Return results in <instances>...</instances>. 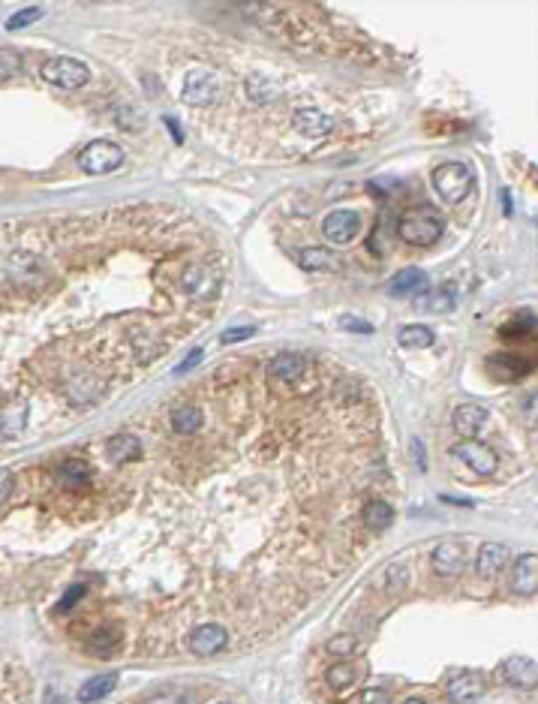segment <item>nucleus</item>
Listing matches in <instances>:
<instances>
[{
    "label": "nucleus",
    "instance_id": "obj_18",
    "mask_svg": "<svg viewBox=\"0 0 538 704\" xmlns=\"http://www.w3.org/2000/svg\"><path fill=\"white\" fill-rule=\"evenodd\" d=\"M487 368L496 380L512 382V380H521L530 373V359H524V355H517V352H499L494 359H487Z\"/></svg>",
    "mask_w": 538,
    "mask_h": 704
},
{
    "label": "nucleus",
    "instance_id": "obj_20",
    "mask_svg": "<svg viewBox=\"0 0 538 704\" xmlns=\"http://www.w3.org/2000/svg\"><path fill=\"white\" fill-rule=\"evenodd\" d=\"M428 293V275L421 268H403L389 280V295L403 298V295H421Z\"/></svg>",
    "mask_w": 538,
    "mask_h": 704
},
{
    "label": "nucleus",
    "instance_id": "obj_29",
    "mask_svg": "<svg viewBox=\"0 0 538 704\" xmlns=\"http://www.w3.org/2000/svg\"><path fill=\"white\" fill-rule=\"evenodd\" d=\"M202 410H196V407H181V410H175L172 412V428L178 430V434H184V437H190V434H196V430L202 428Z\"/></svg>",
    "mask_w": 538,
    "mask_h": 704
},
{
    "label": "nucleus",
    "instance_id": "obj_45",
    "mask_svg": "<svg viewBox=\"0 0 538 704\" xmlns=\"http://www.w3.org/2000/svg\"><path fill=\"white\" fill-rule=\"evenodd\" d=\"M166 124H168V130H172L175 142H181V130H178V121H175V118H166Z\"/></svg>",
    "mask_w": 538,
    "mask_h": 704
},
{
    "label": "nucleus",
    "instance_id": "obj_9",
    "mask_svg": "<svg viewBox=\"0 0 538 704\" xmlns=\"http://www.w3.org/2000/svg\"><path fill=\"white\" fill-rule=\"evenodd\" d=\"M508 584H512V593H517V596H535L538 593V557L533 551L521 554V557L512 563Z\"/></svg>",
    "mask_w": 538,
    "mask_h": 704
},
{
    "label": "nucleus",
    "instance_id": "obj_41",
    "mask_svg": "<svg viewBox=\"0 0 538 704\" xmlns=\"http://www.w3.org/2000/svg\"><path fill=\"white\" fill-rule=\"evenodd\" d=\"M202 362V350H193L190 355H187V359L181 362V364H178V368H175V373H187V371H193L196 368V364H199Z\"/></svg>",
    "mask_w": 538,
    "mask_h": 704
},
{
    "label": "nucleus",
    "instance_id": "obj_4",
    "mask_svg": "<svg viewBox=\"0 0 538 704\" xmlns=\"http://www.w3.org/2000/svg\"><path fill=\"white\" fill-rule=\"evenodd\" d=\"M40 76H43V82L54 84V88L79 91L91 82V70L75 58H49L40 67Z\"/></svg>",
    "mask_w": 538,
    "mask_h": 704
},
{
    "label": "nucleus",
    "instance_id": "obj_21",
    "mask_svg": "<svg viewBox=\"0 0 538 704\" xmlns=\"http://www.w3.org/2000/svg\"><path fill=\"white\" fill-rule=\"evenodd\" d=\"M457 304V295L451 286H437L428 295L415 298V311L418 313H451Z\"/></svg>",
    "mask_w": 538,
    "mask_h": 704
},
{
    "label": "nucleus",
    "instance_id": "obj_30",
    "mask_svg": "<svg viewBox=\"0 0 538 704\" xmlns=\"http://www.w3.org/2000/svg\"><path fill=\"white\" fill-rule=\"evenodd\" d=\"M24 421H27V407H24V403H13V407H6L4 416H0V434H4V437L22 434Z\"/></svg>",
    "mask_w": 538,
    "mask_h": 704
},
{
    "label": "nucleus",
    "instance_id": "obj_31",
    "mask_svg": "<svg viewBox=\"0 0 538 704\" xmlns=\"http://www.w3.org/2000/svg\"><path fill=\"white\" fill-rule=\"evenodd\" d=\"M358 678H361V669H358L355 662H337V665H331V669H328V674H325V680L331 683L334 690L352 687Z\"/></svg>",
    "mask_w": 538,
    "mask_h": 704
},
{
    "label": "nucleus",
    "instance_id": "obj_13",
    "mask_svg": "<svg viewBox=\"0 0 538 704\" xmlns=\"http://www.w3.org/2000/svg\"><path fill=\"white\" fill-rule=\"evenodd\" d=\"M292 127L307 139H322L334 130V118L325 115L322 109L307 106V109H298L295 115H292Z\"/></svg>",
    "mask_w": 538,
    "mask_h": 704
},
{
    "label": "nucleus",
    "instance_id": "obj_42",
    "mask_svg": "<svg viewBox=\"0 0 538 704\" xmlns=\"http://www.w3.org/2000/svg\"><path fill=\"white\" fill-rule=\"evenodd\" d=\"M524 332H533V316H526V323H514V325H505V328H503V337H512V334H524Z\"/></svg>",
    "mask_w": 538,
    "mask_h": 704
},
{
    "label": "nucleus",
    "instance_id": "obj_37",
    "mask_svg": "<svg viewBox=\"0 0 538 704\" xmlns=\"http://www.w3.org/2000/svg\"><path fill=\"white\" fill-rule=\"evenodd\" d=\"M352 704H391V696H389L385 690L370 687V690H361V692H358V699H355Z\"/></svg>",
    "mask_w": 538,
    "mask_h": 704
},
{
    "label": "nucleus",
    "instance_id": "obj_6",
    "mask_svg": "<svg viewBox=\"0 0 538 704\" xmlns=\"http://www.w3.org/2000/svg\"><path fill=\"white\" fill-rule=\"evenodd\" d=\"M451 455H455L457 461H464L466 467H472L481 476L496 473V467H499L496 452L487 443H481V439H464V443L451 446Z\"/></svg>",
    "mask_w": 538,
    "mask_h": 704
},
{
    "label": "nucleus",
    "instance_id": "obj_8",
    "mask_svg": "<svg viewBox=\"0 0 538 704\" xmlns=\"http://www.w3.org/2000/svg\"><path fill=\"white\" fill-rule=\"evenodd\" d=\"M322 235L331 244H349L361 235V217L358 211H349V208H340L331 211L328 217L322 220Z\"/></svg>",
    "mask_w": 538,
    "mask_h": 704
},
{
    "label": "nucleus",
    "instance_id": "obj_22",
    "mask_svg": "<svg viewBox=\"0 0 538 704\" xmlns=\"http://www.w3.org/2000/svg\"><path fill=\"white\" fill-rule=\"evenodd\" d=\"M298 265L307 271H343V259L325 247H307L298 253Z\"/></svg>",
    "mask_w": 538,
    "mask_h": 704
},
{
    "label": "nucleus",
    "instance_id": "obj_44",
    "mask_svg": "<svg viewBox=\"0 0 538 704\" xmlns=\"http://www.w3.org/2000/svg\"><path fill=\"white\" fill-rule=\"evenodd\" d=\"M45 704H67V699L58 696L54 690H49V696H45Z\"/></svg>",
    "mask_w": 538,
    "mask_h": 704
},
{
    "label": "nucleus",
    "instance_id": "obj_12",
    "mask_svg": "<svg viewBox=\"0 0 538 704\" xmlns=\"http://www.w3.org/2000/svg\"><path fill=\"white\" fill-rule=\"evenodd\" d=\"M430 566L442 578H457L466 566V551L460 542H439L430 554Z\"/></svg>",
    "mask_w": 538,
    "mask_h": 704
},
{
    "label": "nucleus",
    "instance_id": "obj_5",
    "mask_svg": "<svg viewBox=\"0 0 538 704\" xmlns=\"http://www.w3.org/2000/svg\"><path fill=\"white\" fill-rule=\"evenodd\" d=\"M265 373H268L271 389H277V391L295 389V382L307 373V359L298 352H280L268 362Z\"/></svg>",
    "mask_w": 538,
    "mask_h": 704
},
{
    "label": "nucleus",
    "instance_id": "obj_47",
    "mask_svg": "<svg viewBox=\"0 0 538 704\" xmlns=\"http://www.w3.org/2000/svg\"><path fill=\"white\" fill-rule=\"evenodd\" d=\"M403 704H428V701H421V699H406Z\"/></svg>",
    "mask_w": 538,
    "mask_h": 704
},
{
    "label": "nucleus",
    "instance_id": "obj_19",
    "mask_svg": "<svg viewBox=\"0 0 538 704\" xmlns=\"http://www.w3.org/2000/svg\"><path fill=\"white\" fill-rule=\"evenodd\" d=\"M54 482L67 487V491H82V487L91 485V464L79 461V458H70V461L54 467Z\"/></svg>",
    "mask_w": 538,
    "mask_h": 704
},
{
    "label": "nucleus",
    "instance_id": "obj_40",
    "mask_svg": "<svg viewBox=\"0 0 538 704\" xmlns=\"http://www.w3.org/2000/svg\"><path fill=\"white\" fill-rule=\"evenodd\" d=\"M13 487H15L13 473H9V469H0V506L6 503V497L13 494Z\"/></svg>",
    "mask_w": 538,
    "mask_h": 704
},
{
    "label": "nucleus",
    "instance_id": "obj_35",
    "mask_svg": "<svg viewBox=\"0 0 538 704\" xmlns=\"http://www.w3.org/2000/svg\"><path fill=\"white\" fill-rule=\"evenodd\" d=\"M328 651H331L334 656H352L358 651V641H355V635H340V638H331V641H328Z\"/></svg>",
    "mask_w": 538,
    "mask_h": 704
},
{
    "label": "nucleus",
    "instance_id": "obj_48",
    "mask_svg": "<svg viewBox=\"0 0 538 704\" xmlns=\"http://www.w3.org/2000/svg\"><path fill=\"white\" fill-rule=\"evenodd\" d=\"M223 704H232V701H223Z\"/></svg>",
    "mask_w": 538,
    "mask_h": 704
},
{
    "label": "nucleus",
    "instance_id": "obj_3",
    "mask_svg": "<svg viewBox=\"0 0 538 704\" xmlns=\"http://www.w3.org/2000/svg\"><path fill=\"white\" fill-rule=\"evenodd\" d=\"M124 163V148L109 142V139H93L79 154V169L84 175H109Z\"/></svg>",
    "mask_w": 538,
    "mask_h": 704
},
{
    "label": "nucleus",
    "instance_id": "obj_43",
    "mask_svg": "<svg viewBox=\"0 0 538 704\" xmlns=\"http://www.w3.org/2000/svg\"><path fill=\"white\" fill-rule=\"evenodd\" d=\"M412 452H415V461H418V469H428V458L421 452V439H412Z\"/></svg>",
    "mask_w": 538,
    "mask_h": 704
},
{
    "label": "nucleus",
    "instance_id": "obj_34",
    "mask_svg": "<svg viewBox=\"0 0 538 704\" xmlns=\"http://www.w3.org/2000/svg\"><path fill=\"white\" fill-rule=\"evenodd\" d=\"M22 70V54L13 49H0V82L13 79Z\"/></svg>",
    "mask_w": 538,
    "mask_h": 704
},
{
    "label": "nucleus",
    "instance_id": "obj_23",
    "mask_svg": "<svg viewBox=\"0 0 538 704\" xmlns=\"http://www.w3.org/2000/svg\"><path fill=\"white\" fill-rule=\"evenodd\" d=\"M244 91H247L250 102H262V106H271V102H277L283 97V88L274 79H265V76H250L247 82H244Z\"/></svg>",
    "mask_w": 538,
    "mask_h": 704
},
{
    "label": "nucleus",
    "instance_id": "obj_36",
    "mask_svg": "<svg viewBox=\"0 0 538 704\" xmlns=\"http://www.w3.org/2000/svg\"><path fill=\"white\" fill-rule=\"evenodd\" d=\"M256 334V328L253 325H241V328H226V332L220 334V343H241V341H250V337Z\"/></svg>",
    "mask_w": 538,
    "mask_h": 704
},
{
    "label": "nucleus",
    "instance_id": "obj_14",
    "mask_svg": "<svg viewBox=\"0 0 538 704\" xmlns=\"http://www.w3.org/2000/svg\"><path fill=\"white\" fill-rule=\"evenodd\" d=\"M184 289L190 293L193 298H216V293H220V275H216L214 268H205V265H193L184 271L181 277Z\"/></svg>",
    "mask_w": 538,
    "mask_h": 704
},
{
    "label": "nucleus",
    "instance_id": "obj_24",
    "mask_svg": "<svg viewBox=\"0 0 538 704\" xmlns=\"http://www.w3.org/2000/svg\"><path fill=\"white\" fill-rule=\"evenodd\" d=\"M118 687V674H100V678H91L84 680L79 687V701L82 704H93V701H102L106 696H111Z\"/></svg>",
    "mask_w": 538,
    "mask_h": 704
},
{
    "label": "nucleus",
    "instance_id": "obj_38",
    "mask_svg": "<svg viewBox=\"0 0 538 704\" xmlns=\"http://www.w3.org/2000/svg\"><path fill=\"white\" fill-rule=\"evenodd\" d=\"M340 328H343V332L373 334V325H370V323H364L361 316H340Z\"/></svg>",
    "mask_w": 538,
    "mask_h": 704
},
{
    "label": "nucleus",
    "instance_id": "obj_46",
    "mask_svg": "<svg viewBox=\"0 0 538 704\" xmlns=\"http://www.w3.org/2000/svg\"><path fill=\"white\" fill-rule=\"evenodd\" d=\"M442 500H446V503H455V506H472L469 500H464V497H448V494H442Z\"/></svg>",
    "mask_w": 538,
    "mask_h": 704
},
{
    "label": "nucleus",
    "instance_id": "obj_10",
    "mask_svg": "<svg viewBox=\"0 0 538 704\" xmlns=\"http://www.w3.org/2000/svg\"><path fill=\"white\" fill-rule=\"evenodd\" d=\"M496 674L508 687H517V690H533L538 683V665L533 656H508L496 669Z\"/></svg>",
    "mask_w": 538,
    "mask_h": 704
},
{
    "label": "nucleus",
    "instance_id": "obj_17",
    "mask_svg": "<svg viewBox=\"0 0 538 704\" xmlns=\"http://www.w3.org/2000/svg\"><path fill=\"white\" fill-rule=\"evenodd\" d=\"M451 421H455V430L464 439H476L487 425V410L476 407V403H460L455 410V416H451Z\"/></svg>",
    "mask_w": 538,
    "mask_h": 704
},
{
    "label": "nucleus",
    "instance_id": "obj_27",
    "mask_svg": "<svg viewBox=\"0 0 538 704\" xmlns=\"http://www.w3.org/2000/svg\"><path fill=\"white\" fill-rule=\"evenodd\" d=\"M139 455H141V443H139L136 437H130V434H118L109 443V458L115 464H127V461H133V458H139Z\"/></svg>",
    "mask_w": 538,
    "mask_h": 704
},
{
    "label": "nucleus",
    "instance_id": "obj_33",
    "mask_svg": "<svg viewBox=\"0 0 538 704\" xmlns=\"http://www.w3.org/2000/svg\"><path fill=\"white\" fill-rule=\"evenodd\" d=\"M40 18H43V6H24L15 15L6 18V31H24V27H31Z\"/></svg>",
    "mask_w": 538,
    "mask_h": 704
},
{
    "label": "nucleus",
    "instance_id": "obj_28",
    "mask_svg": "<svg viewBox=\"0 0 538 704\" xmlns=\"http://www.w3.org/2000/svg\"><path fill=\"white\" fill-rule=\"evenodd\" d=\"M433 341H437V334H433L428 325H403L398 332V343L409 346V350H424V346H430Z\"/></svg>",
    "mask_w": 538,
    "mask_h": 704
},
{
    "label": "nucleus",
    "instance_id": "obj_16",
    "mask_svg": "<svg viewBox=\"0 0 538 704\" xmlns=\"http://www.w3.org/2000/svg\"><path fill=\"white\" fill-rule=\"evenodd\" d=\"M508 557L512 554H508V545H503V542H485L476 554V572L481 578H496L505 569Z\"/></svg>",
    "mask_w": 538,
    "mask_h": 704
},
{
    "label": "nucleus",
    "instance_id": "obj_11",
    "mask_svg": "<svg viewBox=\"0 0 538 704\" xmlns=\"http://www.w3.org/2000/svg\"><path fill=\"white\" fill-rule=\"evenodd\" d=\"M216 91H220V84H216V76L207 70H193L187 72L184 79V102H190V106H211V102L216 100Z\"/></svg>",
    "mask_w": 538,
    "mask_h": 704
},
{
    "label": "nucleus",
    "instance_id": "obj_2",
    "mask_svg": "<svg viewBox=\"0 0 538 704\" xmlns=\"http://www.w3.org/2000/svg\"><path fill=\"white\" fill-rule=\"evenodd\" d=\"M433 190L448 205L464 202L472 190V169L466 163H457V159L437 166V172H433Z\"/></svg>",
    "mask_w": 538,
    "mask_h": 704
},
{
    "label": "nucleus",
    "instance_id": "obj_25",
    "mask_svg": "<svg viewBox=\"0 0 538 704\" xmlns=\"http://www.w3.org/2000/svg\"><path fill=\"white\" fill-rule=\"evenodd\" d=\"M361 518H364V527L370 533H385L394 524V509L382 500H370L364 506Z\"/></svg>",
    "mask_w": 538,
    "mask_h": 704
},
{
    "label": "nucleus",
    "instance_id": "obj_32",
    "mask_svg": "<svg viewBox=\"0 0 538 704\" xmlns=\"http://www.w3.org/2000/svg\"><path fill=\"white\" fill-rule=\"evenodd\" d=\"M93 389H97V382H93L91 373H75V377L70 380V386H67V398L72 403H84V400H91L93 394H97Z\"/></svg>",
    "mask_w": 538,
    "mask_h": 704
},
{
    "label": "nucleus",
    "instance_id": "obj_39",
    "mask_svg": "<svg viewBox=\"0 0 538 704\" xmlns=\"http://www.w3.org/2000/svg\"><path fill=\"white\" fill-rule=\"evenodd\" d=\"M84 593H88V587H84V584H72V587L67 590V596H63L61 603H58V612H70V608H75V603H79Z\"/></svg>",
    "mask_w": 538,
    "mask_h": 704
},
{
    "label": "nucleus",
    "instance_id": "obj_15",
    "mask_svg": "<svg viewBox=\"0 0 538 704\" xmlns=\"http://www.w3.org/2000/svg\"><path fill=\"white\" fill-rule=\"evenodd\" d=\"M226 644H229V632H226L220 623H205L199 629H193V635H190V651L196 656H214V653H220Z\"/></svg>",
    "mask_w": 538,
    "mask_h": 704
},
{
    "label": "nucleus",
    "instance_id": "obj_1",
    "mask_svg": "<svg viewBox=\"0 0 538 704\" xmlns=\"http://www.w3.org/2000/svg\"><path fill=\"white\" fill-rule=\"evenodd\" d=\"M442 232H446V223H442L439 214L433 211H409L400 217V227H398V235L412 244V247H430V244H437L442 238Z\"/></svg>",
    "mask_w": 538,
    "mask_h": 704
},
{
    "label": "nucleus",
    "instance_id": "obj_26",
    "mask_svg": "<svg viewBox=\"0 0 538 704\" xmlns=\"http://www.w3.org/2000/svg\"><path fill=\"white\" fill-rule=\"evenodd\" d=\"M118 644H120V629L118 626H102V629H97V632L91 635L88 651L97 653L100 660H106V656L115 653Z\"/></svg>",
    "mask_w": 538,
    "mask_h": 704
},
{
    "label": "nucleus",
    "instance_id": "obj_7",
    "mask_svg": "<svg viewBox=\"0 0 538 704\" xmlns=\"http://www.w3.org/2000/svg\"><path fill=\"white\" fill-rule=\"evenodd\" d=\"M485 692H487V680L478 671H460L446 683V696L451 704H476Z\"/></svg>",
    "mask_w": 538,
    "mask_h": 704
}]
</instances>
